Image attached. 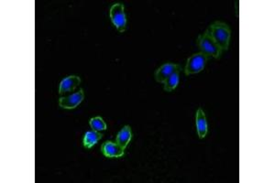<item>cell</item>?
<instances>
[{"label":"cell","instance_id":"obj_6","mask_svg":"<svg viewBox=\"0 0 275 183\" xmlns=\"http://www.w3.org/2000/svg\"><path fill=\"white\" fill-rule=\"evenodd\" d=\"M181 67L179 64H174V63H165L161 65L159 69L155 72L154 78L155 80L160 83H163L166 81L170 76L175 73L176 71H180Z\"/></svg>","mask_w":275,"mask_h":183},{"label":"cell","instance_id":"obj_3","mask_svg":"<svg viewBox=\"0 0 275 183\" xmlns=\"http://www.w3.org/2000/svg\"><path fill=\"white\" fill-rule=\"evenodd\" d=\"M110 19L119 32H124L127 29V18L125 14V6L121 3H116L110 7Z\"/></svg>","mask_w":275,"mask_h":183},{"label":"cell","instance_id":"obj_11","mask_svg":"<svg viewBox=\"0 0 275 183\" xmlns=\"http://www.w3.org/2000/svg\"><path fill=\"white\" fill-rule=\"evenodd\" d=\"M102 138L103 135L100 132H97L95 130L86 131L83 139V146L85 148H91L96 145V143Z\"/></svg>","mask_w":275,"mask_h":183},{"label":"cell","instance_id":"obj_5","mask_svg":"<svg viewBox=\"0 0 275 183\" xmlns=\"http://www.w3.org/2000/svg\"><path fill=\"white\" fill-rule=\"evenodd\" d=\"M84 98V93L83 89H80L78 92L68 95L61 97L59 99V106L64 109H74L77 108Z\"/></svg>","mask_w":275,"mask_h":183},{"label":"cell","instance_id":"obj_12","mask_svg":"<svg viewBox=\"0 0 275 183\" xmlns=\"http://www.w3.org/2000/svg\"><path fill=\"white\" fill-rule=\"evenodd\" d=\"M179 73L180 71H176L175 73H173V74L167 79L165 82H163L164 90L168 93L173 92V90L178 86L180 82Z\"/></svg>","mask_w":275,"mask_h":183},{"label":"cell","instance_id":"obj_1","mask_svg":"<svg viewBox=\"0 0 275 183\" xmlns=\"http://www.w3.org/2000/svg\"><path fill=\"white\" fill-rule=\"evenodd\" d=\"M207 33L211 36L212 38L219 45L222 51H228L231 41V28L228 24L221 21H216L208 27L206 30Z\"/></svg>","mask_w":275,"mask_h":183},{"label":"cell","instance_id":"obj_13","mask_svg":"<svg viewBox=\"0 0 275 183\" xmlns=\"http://www.w3.org/2000/svg\"><path fill=\"white\" fill-rule=\"evenodd\" d=\"M89 125L93 130L97 131V132H101L107 129V124L100 116H96V117L91 118L89 121Z\"/></svg>","mask_w":275,"mask_h":183},{"label":"cell","instance_id":"obj_2","mask_svg":"<svg viewBox=\"0 0 275 183\" xmlns=\"http://www.w3.org/2000/svg\"><path fill=\"white\" fill-rule=\"evenodd\" d=\"M196 44L198 46L199 50L205 56L208 58L219 59L222 55V49L219 45L212 38L211 36L205 31V33L199 35L196 39Z\"/></svg>","mask_w":275,"mask_h":183},{"label":"cell","instance_id":"obj_4","mask_svg":"<svg viewBox=\"0 0 275 183\" xmlns=\"http://www.w3.org/2000/svg\"><path fill=\"white\" fill-rule=\"evenodd\" d=\"M207 60H208V57L205 56V54L202 52L195 53L191 55L187 59V62H186V68H185L186 75H192V74H196V73L202 72L203 70L205 69Z\"/></svg>","mask_w":275,"mask_h":183},{"label":"cell","instance_id":"obj_8","mask_svg":"<svg viewBox=\"0 0 275 183\" xmlns=\"http://www.w3.org/2000/svg\"><path fill=\"white\" fill-rule=\"evenodd\" d=\"M81 83L80 77L76 75H71L62 80L59 87V94L61 95H66L72 91H75Z\"/></svg>","mask_w":275,"mask_h":183},{"label":"cell","instance_id":"obj_10","mask_svg":"<svg viewBox=\"0 0 275 183\" xmlns=\"http://www.w3.org/2000/svg\"><path fill=\"white\" fill-rule=\"evenodd\" d=\"M132 139V131L129 126H125L117 136V143L124 149L128 146Z\"/></svg>","mask_w":275,"mask_h":183},{"label":"cell","instance_id":"obj_7","mask_svg":"<svg viewBox=\"0 0 275 183\" xmlns=\"http://www.w3.org/2000/svg\"><path fill=\"white\" fill-rule=\"evenodd\" d=\"M101 151L106 158H121L124 156V148L112 141H106L101 146Z\"/></svg>","mask_w":275,"mask_h":183},{"label":"cell","instance_id":"obj_9","mask_svg":"<svg viewBox=\"0 0 275 183\" xmlns=\"http://www.w3.org/2000/svg\"><path fill=\"white\" fill-rule=\"evenodd\" d=\"M196 130L198 134L199 139H205L207 130H208V126H207V121L205 117V112L202 108H198V110L196 111Z\"/></svg>","mask_w":275,"mask_h":183}]
</instances>
